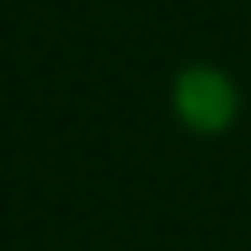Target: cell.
<instances>
[{
	"label": "cell",
	"instance_id": "6da1fadb",
	"mask_svg": "<svg viewBox=\"0 0 251 251\" xmlns=\"http://www.w3.org/2000/svg\"><path fill=\"white\" fill-rule=\"evenodd\" d=\"M235 80L214 64H187L176 80H171V112L187 134H225L235 123Z\"/></svg>",
	"mask_w": 251,
	"mask_h": 251
}]
</instances>
